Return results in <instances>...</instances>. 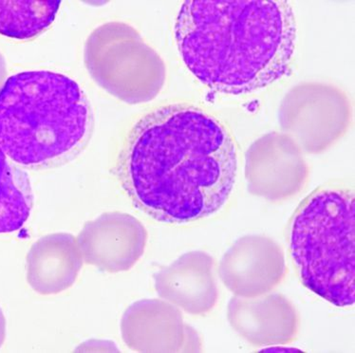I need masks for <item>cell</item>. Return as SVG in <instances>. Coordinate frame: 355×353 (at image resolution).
<instances>
[{"label":"cell","instance_id":"8992f818","mask_svg":"<svg viewBox=\"0 0 355 353\" xmlns=\"http://www.w3.org/2000/svg\"><path fill=\"white\" fill-rule=\"evenodd\" d=\"M83 262L74 236L48 234L38 239L28 252V283L40 295L64 292L76 282Z\"/></svg>","mask_w":355,"mask_h":353},{"label":"cell","instance_id":"8fae6325","mask_svg":"<svg viewBox=\"0 0 355 353\" xmlns=\"http://www.w3.org/2000/svg\"><path fill=\"white\" fill-rule=\"evenodd\" d=\"M5 336H6V322H5L3 313L0 310V347L3 344Z\"/></svg>","mask_w":355,"mask_h":353},{"label":"cell","instance_id":"7c38bea8","mask_svg":"<svg viewBox=\"0 0 355 353\" xmlns=\"http://www.w3.org/2000/svg\"><path fill=\"white\" fill-rule=\"evenodd\" d=\"M4 76H5L4 62H3V59H2V58H1V55H0V83H1L2 80H3Z\"/></svg>","mask_w":355,"mask_h":353},{"label":"cell","instance_id":"ba28073f","mask_svg":"<svg viewBox=\"0 0 355 353\" xmlns=\"http://www.w3.org/2000/svg\"><path fill=\"white\" fill-rule=\"evenodd\" d=\"M202 256L196 252L184 255L155 277L159 295L193 314L209 310L202 302V290L216 289L214 283H205L211 278L205 275L207 270H202V266L198 268Z\"/></svg>","mask_w":355,"mask_h":353},{"label":"cell","instance_id":"6da1fadb","mask_svg":"<svg viewBox=\"0 0 355 353\" xmlns=\"http://www.w3.org/2000/svg\"><path fill=\"white\" fill-rule=\"evenodd\" d=\"M238 150L227 126L191 104L164 105L136 125L119 174L138 208L151 218L187 224L214 216L232 195Z\"/></svg>","mask_w":355,"mask_h":353},{"label":"cell","instance_id":"3957f363","mask_svg":"<svg viewBox=\"0 0 355 353\" xmlns=\"http://www.w3.org/2000/svg\"><path fill=\"white\" fill-rule=\"evenodd\" d=\"M94 126L74 80L50 71L20 72L0 89V148L20 166L45 169L78 154Z\"/></svg>","mask_w":355,"mask_h":353},{"label":"cell","instance_id":"52a82bcc","mask_svg":"<svg viewBox=\"0 0 355 353\" xmlns=\"http://www.w3.org/2000/svg\"><path fill=\"white\" fill-rule=\"evenodd\" d=\"M182 329L179 313L168 304L157 300L133 304L123 314L121 323L125 344L131 350L143 352L179 350Z\"/></svg>","mask_w":355,"mask_h":353},{"label":"cell","instance_id":"5b68a950","mask_svg":"<svg viewBox=\"0 0 355 353\" xmlns=\"http://www.w3.org/2000/svg\"><path fill=\"white\" fill-rule=\"evenodd\" d=\"M146 229L125 214H105L89 221L77 236L83 261L105 272L119 273L135 266L145 251Z\"/></svg>","mask_w":355,"mask_h":353},{"label":"cell","instance_id":"277c9868","mask_svg":"<svg viewBox=\"0 0 355 353\" xmlns=\"http://www.w3.org/2000/svg\"><path fill=\"white\" fill-rule=\"evenodd\" d=\"M354 239V193L341 185L309 196L291 226V256L303 285L340 308L355 301Z\"/></svg>","mask_w":355,"mask_h":353},{"label":"cell","instance_id":"7a4b0ae2","mask_svg":"<svg viewBox=\"0 0 355 353\" xmlns=\"http://www.w3.org/2000/svg\"><path fill=\"white\" fill-rule=\"evenodd\" d=\"M297 37L286 0H190L175 23L185 66L225 94H250L287 76Z\"/></svg>","mask_w":355,"mask_h":353},{"label":"cell","instance_id":"9c48e42d","mask_svg":"<svg viewBox=\"0 0 355 353\" xmlns=\"http://www.w3.org/2000/svg\"><path fill=\"white\" fill-rule=\"evenodd\" d=\"M32 207V189L27 174L12 164L0 148V234L22 228Z\"/></svg>","mask_w":355,"mask_h":353},{"label":"cell","instance_id":"30bf717a","mask_svg":"<svg viewBox=\"0 0 355 353\" xmlns=\"http://www.w3.org/2000/svg\"><path fill=\"white\" fill-rule=\"evenodd\" d=\"M61 1H0V35L29 40L45 32L55 19Z\"/></svg>","mask_w":355,"mask_h":353}]
</instances>
